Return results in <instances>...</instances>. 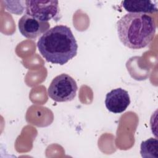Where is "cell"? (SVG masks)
I'll return each mask as SVG.
<instances>
[{
	"label": "cell",
	"instance_id": "5",
	"mask_svg": "<svg viewBox=\"0 0 158 158\" xmlns=\"http://www.w3.org/2000/svg\"><path fill=\"white\" fill-rule=\"evenodd\" d=\"M19 29L25 38L35 39L49 29V23L41 22L25 14L19 20Z\"/></svg>",
	"mask_w": 158,
	"mask_h": 158
},
{
	"label": "cell",
	"instance_id": "8",
	"mask_svg": "<svg viewBox=\"0 0 158 158\" xmlns=\"http://www.w3.org/2000/svg\"><path fill=\"white\" fill-rule=\"evenodd\" d=\"M140 153L144 158H158V140L151 138L142 141Z\"/></svg>",
	"mask_w": 158,
	"mask_h": 158
},
{
	"label": "cell",
	"instance_id": "4",
	"mask_svg": "<svg viewBox=\"0 0 158 158\" xmlns=\"http://www.w3.org/2000/svg\"><path fill=\"white\" fill-rule=\"evenodd\" d=\"M26 14L41 22L58 21L60 18L57 1H26Z\"/></svg>",
	"mask_w": 158,
	"mask_h": 158
},
{
	"label": "cell",
	"instance_id": "7",
	"mask_svg": "<svg viewBox=\"0 0 158 158\" xmlns=\"http://www.w3.org/2000/svg\"><path fill=\"white\" fill-rule=\"evenodd\" d=\"M123 7L129 13H153L157 11L155 2L151 1H124Z\"/></svg>",
	"mask_w": 158,
	"mask_h": 158
},
{
	"label": "cell",
	"instance_id": "3",
	"mask_svg": "<svg viewBox=\"0 0 158 158\" xmlns=\"http://www.w3.org/2000/svg\"><path fill=\"white\" fill-rule=\"evenodd\" d=\"M78 89L75 80L66 73L56 76L48 89V96L56 102H68L76 96Z\"/></svg>",
	"mask_w": 158,
	"mask_h": 158
},
{
	"label": "cell",
	"instance_id": "2",
	"mask_svg": "<svg viewBox=\"0 0 158 158\" xmlns=\"http://www.w3.org/2000/svg\"><path fill=\"white\" fill-rule=\"evenodd\" d=\"M117 33L122 44L132 49L148 46L154 38L156 25L154 19L143 13H128L117 22Z\"/></svg>",
	"mask_w": 158,
	"mask_h": 158
},
{
	"label": "cell",
	"instance_id": "6",
	"mask_svg": "<svg viewBox=\"0 0 158 158\" xmlns=\"http://www.w3.org/2000/svg\"><path fill=\"white\" fill-rule=\"evenodd\" d=\"M130 104V99L128 91L121 88L114 89L106 94L105 105L109 111L112 113L123 112Z\"/></svg>",
	"mask_w": 158,
	"mask_h": 158
},
{
	"label": "cell",
	"instance_id": "1",
	"mask_svg": "<svg viewBox=\"0 0 158 158\" xmlns=\"http://www.w3.org/2000/svg\"><path fill=\"white\" fill-rule=\"evenodd\" d=\"M37 47L46 61L64 65L77 54L78 44L70 28L56 25L49 28L40 38Z\"/></svg>",
	"mask_w": 158,
	"mask_h": 158
}]
</instances>
